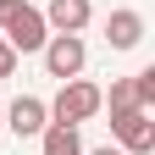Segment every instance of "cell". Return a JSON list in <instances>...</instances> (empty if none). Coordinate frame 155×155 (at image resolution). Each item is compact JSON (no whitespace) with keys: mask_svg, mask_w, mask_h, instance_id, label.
<instances>
[{"mask_svg":"<svg viewBox=\"0 0 155 155\" xmlns=\"http://www.w3.org/2000/svg\"><path fill=\"white\" fill-rule=\"evenodd\" d=\"M39 55H45V72H50V78H61V83H67V78H78V72H83V61H89L83 33H50Z\"/></svg>","mask_w":155,"mask_h":155,"instance_id":"cell-4","label":"cell"},{"mask_svg":"<svg viewBox=\"0 0 155 155\" xmlns=\"http://www.w3.org/2000/svg\"><path fill=\"white\" fill-rule=\"evenodd\" d=\"M0 127H11L17 139H39V133L50 127V111L39 94H17L11 105H0Z\"/></svg>","mask_w":155,"mask_h":155,"instance_id":"cell-5","label":"cell"},{"mask_svg":"<svg viewBox=\"0 0 155 155\" xmlns=\"http://www.w3.org/2000/svg\"><path fill=\"white\" fill-rule=\"evenodd\" d=\"M100 105H111V116L116 111H133L139 100H133V78H111V89H100Z\"/></svg>","mask_w":155,"mask_h":155,"instance_id":"cell-9","label":"cell"},{"mask_svg":"<svg viewBox=\"0 0 155 155\" xmlns=\"http://www.w3.org/2000/svg\"><path fill=\"white\" fill-rule=\"evenodd\" d=\"M105 45H111V50H139V45H144V11L116 6V11L105 17Z\"/></svg>","mask_w":155,"mask_h":155,"instance_id":"cell-6","label":"cell"},{"mask_svg":"<svg viewBox=\"0 0 155 155\" xmlns=\"http://www.w3.org/2000/svg\"><path fill=\"white\" fill-rule=\"evenodd\" d=\"M111 139H116V150L122 155H150L155 150V116L150 111H116L111 116Z\"/></svg>","mask_w":155,"mask_h":155,"instance_id":"cell-3","label":"cell"},{"mask_svg":"<svg viewBox=\"0 0 155 155\" xmlns=\"http://www.w3.org/2000/svg\"><path fill=\"white\" fill-rule=\"evenodd\" d=\"M50 111V122H61V127H78V122H89V116H100V83H89V78H67L61 94L45 105Z\"/></svg>","mask_w":155,"mask_h":155,"instance_id":"cell-2","label":"cell"},{"mask_svg":"<svg viewBox=\"0 0 155 155\" xmlns=\"http://www.w3.org/2000/svg\"><path fill=\"white\" fill-rule=\"evenodd\" d=\"M89 17H94L89 0H50V6H45V28L50 33H83Z\"/></svg>","mask_w":155,"mask_h":155,"instance_id":"cell-7","label":"cell"},{"mask_svg":"<svg viewBox=\"0 0 155 155\" xmlns=\"http://www.w3.org/2000/svg\"><path fill=\"white\" fill-rule=\"evenodd\" d=\"M0 39H6L17 55H39L45 39H50L45 11H39L33 0H0Z\"/></svg>","mask_w":155,"mask_h":155,"instance_id":"cell-1","label":"cell"},{"mask_svg":"<svg viewBox=\"0 0 155 155\" xmlns=\"http://www.w3.org/2000/svg\"><path fill=\"white\" fill-rule=\"evenodd\" d=\"M11 72H17V50L0 39V78H11Z\"/></svg>","mask_w":155,"mask_h":155,"instance_id":"cell-11","label":"cell"},{"mask_svg":"<svg viewBox=\"0 0 155 155\" xmlns=\"http://www.w3.org/2000/svg\"><path fill=\"white\" fill-rule=\"evenodd\" d=\"M133 100H139V111H155V67L133 72Z\"/></svg>","mask_w":155,"mask_h":155,"instance_id":"cell-10","label":"cell"},{"mask_svg":"<svg viewBox=\"0 0 155 155\" xmlns=\"http://www.w3.org/2000/svg\"><path fill=\"white\" fill-rule=\"evenodd\" d=\"M39 155H83V139H78V127L50 122L45 133H39Z\"/></svg>","mask_w":155,"mask_h":155,"instance_id":"cell-8","label":"cell"},{"mask_svg":"<svg viewBox=\"0 0 155 155\" xmlns=\"http://www.w3.org/2000/svg\"><path fill=\"white\" fill-rule=\"evenodd\" d=\"M83 155H122V150H116V144H100V150H83Z\"/></svg>","mask_w":155,"mask_h":155,"instance_id":"cell-12","label":"cell"}]
</instances>
